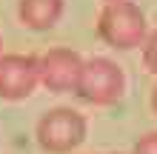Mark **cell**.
Wrapping results in <instances>:
<instances>
[{
	"label": "cell",
	"instance_id": "obj_1",
	"mask_svg": "<svg viewBox=\"0 0 157 154\" xmlns=\"http://www.w3.org/2000/svg\"><path fill=\"white\" fill-rule=\"evenodd\" d=\"M97 32H100L106 46L120 49V51L137 49V46H143L149 40L146 37V14L132 0L106 3L100 17H97Z\"/></svg>",
	"mask_w": 157,
	"mask_h": 154
},
{
	"label": "cell",
	"instance_id": "obj_2",
	"mask_svg": "<svg viewBox=\"0 0 157 154\" xmlns=\"http://www.w3.org/2000/svg\"><path fill=\"white\" fill-rule=\"evenodd\" d=\"M126 92V74L114 60L109 57H91L83 63L80 80L75 94L91 106H112Z\"/></svg>",
	"mask_w": 157,
	"mask_h": 154
},
{
	"label": "cell",
	"instance_id": "obj_3",
	"mask_svg": "<svg viewBox=\"0 0 157 154\" xmlns=\"http://www.w3.org/2000/svg\"><path fill=\"white\" fill-rule=\"evenodd\" d=\"M86 140V117L75 108L57 106L37 120V143L49 154H69Z\"/></svg>",
	"mask_w": 157,
	"mask_h": 154
},
{
	"label": "cell",
	"instance_id": "obj_4",
	"mask_svg": "<svg viewBox=\"0 0 157 154\" xmlns=\"http://www.w3.org/2000/svg\"><path fill=\"white\" fill-rule=\"evenodd\" d=\"M40 83V57L34 54H3L0 57V97L26 100Z\"/></svg>",
	"mask_w": 157,
	"mask_h": 154
},
{
	"label": "cell",
	"instance_id": "obj_5",
	"mask_svg": "<svg viewBox=\"0 0 157 154\" xmlns=\"http://www.w3.org/2000/svg\"><path fill=\"white\" fill-rule=\"evenodd\" d=\"M83 63L86 60L71 49H49L40 57V83L49 92H75Z\"/></svg>",
	"mask_w": 157,
	"mask_h": 154
},
{
	"label": "cell",
	"instance_id": "obj_6",
	"mask_svg": "<svg viewBox=\"0 0 157 154\" xmlns=\"http://www.w3.org/2000/svg\"><path fill=\"white\" fill-rule=\"evenodd\" d=\"M63 14V0H20L17 3V17L26 29L49 32Z\"/></svg>",
	"mask_w": 157,
	"mask_h": 154
},
{
	"label": "cell",
	"instance_id": "obj_7",
	"mask_svg": "<svg viewBox=\"0 0 157 154\" xmlns=\"http://www.w3.org/2000/svg\"><path fill=\"white\" fill-rule=\"evenodd\" d=\"M143 63L151 74H157V32H151L149 40L143 43Z\"/></svg>",
	"mask_w": 157,
	"mask_h": 154
},
{
	"label": "cell",
	"instance_id": "obj_8",
	"mask_svg": "<svg viewBox=\"0 0 157 154\" xmlns=\"http://www.w3.org/2000/svg\"><path fill=\"white\" fill-rule=\"evenodd\" d=\"M132 154H157V131L143 134V137L134 143V151Z\"/></svg>",
	"mask_w": 157,
	"mask_h": 154
},
{
	"label": "cell",
	"instance_id": "obj_9",
	"mask_svg": "<svg viewBox=\"0 0 157 154\" xmlns=\"http://www.w3.org/2000/svg\"><path fill=\"white\" fill-rule=\"evenodd\" d=\"M151 108H154V114H157V86L151 88Z\"/></svg>",
	"mask_w": 157,
	"mask_h": 154
},
{
	"label": "cell",
	"instance_id": "obj_10",
	"mask_svg": "<svg viewBox=\"0 0 157 154\" xmlns=\"http://www.w3.org/2000/svg\"><path fill=\"white\" fill-rule=\"evenodd\" d=\"M109 3H120V0H109Z\"/></svg>",
	"mask_w": 157,
	"mask_h": 154
}]
</instances>
